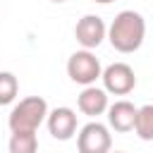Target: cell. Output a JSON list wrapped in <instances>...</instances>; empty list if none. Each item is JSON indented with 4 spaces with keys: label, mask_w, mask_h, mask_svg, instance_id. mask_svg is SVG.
Wrapping results in <instances>:
<instances>
[{
    "label": "cell",
    "mask_w": 153,
    "mask_h": 153,
    "mask_svg": "<svg viewBox=\"0 0 153 153\" xmlns=\"http://www.w3.org/2000/svg\"><path fill=\"white\" fill-rule=\"evenodd\" d=\"M48 112L50 110L43 96H26L7 115L10 131H36L48 120Z\"/></svg>",
    "instance_id": "obj_2"
},
{
    "label": "cell",
    "mask_w": 153,
    "mask_h": 153,
    "mask_svg": "<svg viewBox=\"0 0 153 153\" xmlns=\"http://www.w3.org/2000/svg\"><path fill=\"white\" fill-rule=\"evenodd\" d=\"M93 2H98V5H110V2H115V0H93Z\"/></svg>",
    "instance_id": "obj_13"
},
{
    "label": "cell",
    "mask_w": 153,
    "mask_h": 153,
    "mask_svg": "<svg viewBox=\"0 0 153 153\" xmlns=\"http://www.w3.org/2000/svg\"><path fill=\"white\" fill-rule=\"evenodd\" d=\"M19 93V81L12 72H0V105H10L14 103Z\"/></svg>",
    "instance_id": "obj_12"
},
{
    "label": "cell",
    "mask_w": 153,
    "mask_h": 153,
    "mask_svg": "<svg viewBox=\"0 0 153 153\" xmlns=\"http://www.w3.org/2000/svg\"><path fill=\"white\" fill-rule=\"evenodd\" d=\"M74 38L84 50H93L98 48L105 38H108V26L103 22V17L98 14H84L76 26H74Z\"/></svg>",
    "instance_id": "obj_6"
},
{
    "label": "cell",
    "mask_w": 153,
    "mask_h": 153,
    "mask_svg": "<svg viewBox=\"0 0 153 153\" xmlns=\"http://www.w3.org/2000/svg\"><path fill=\"white\" fill-rule=\"evenodd\" d=\"M50 2H67V0H50Z\"/></svg>",
    "instance_id": "obj_14"
},
{
    "label": "cell",
    "mask_w": 153,
    "mask_h": 153,
    "mask_svg": "<svg viewBox=\"0 0 153 153\" xmlns=\"http://www.w3.org/2000/svg\"><path fill=\"white\" fill-rule=\"evenodd\" d=\"M76 151L79 153H110L112 151V134L110 127L91 120L76 131Z\"/></svg>",
    "instance_id": "obj_4"
},
{
    "label": "cell",
    "mask_w": 153,
    "mask_h": 153,
    "mask_svg": "<svg viewBox=\"0 0 153 153\" xmlns=\"http://www.w3.org/2000/svg\"><path fill=\"white\" fill-rule=\"evenodd\" d=\"M67 76L74 84L81 86H96V81L103 76L100 60L93 55V50H74L67 60Z\"/></svg>",
    "instance_id": "obj_3"
},
{
    "label": "cell",
    "mask_w": 153,
    "mask_h": 153,
    "mask_svg": "<svg viewBox=\"0 0 153 153\" xmlns=\"http://www.w3.org/2000/svg\"><path fill=\"white\" fill-rule=\"evenodd\" d=\"M146 38V19L136 10H122L108 26V41L117 53H136Z\"/></svg>",
    "instance_id": "obj_1"
},
{
    "label": "cell",
    "mask_w": 153,
    "mask_h": 153,
    "mask_svg": "<svg viewBox=\"0 0 153 153\" xmlns=\"http://www.w3.org/2000/svg\"><path fill=\"white\" fill-rule=\"evenodd\" d=\"M7 148H10V153H36L38 136H36V131H12Z\"/></svg>",
    "instance_id": "obj_10"
},
{
    "label": "cell",
    "mask_w": 153,
    "mask_h": 153,
    "mask_svg": "<svg viewBox=\"0 0 153 153\" xmlns=\"http://www.w3.org/2000/svg\"><path fill=\"white\" fill-rule=\"evenodd\" d=\"M76 108L79 112H84L86 117H98L103 112H108L110 103H108V91L100 86H84V91L76 98Z\"/></svg>",
    "instance_id": "obj_9"
},
{
    "label": "cell",
    "mask_w": 153,
    "mask_h": 153,
    "mask_svg": "<svg viewBox=\"0 0 153 153\" xmlns=\"http://www.w3.org/2000/svg\"><path fill=\"white\" fill-rule=\"evenodd\" d=\"M45 124H48L50 136L57 139V141H69V139L76 134V127H79V122H76V112H74L72 108H67V105L53 108V110L48 112Z\"/></svg>",
    "instance_id": "obj_7"
},
{
    "label": "cell",
    "mask_w": 153,
    "mask_h": 153,
    "mask_svg": "<svg viewBox=\"0 0 153 153\" xmlns=\"http://www.w3.org/2000/svg\"><path fill=\"white\" fill-rule=\"evenodd\" d=\"M134 134L141 141H153V103L141 105L136 112V124H134Z\"/></svg>",
    "instance_id": "obj_11"
},
{
    "label": "cell",
    "mask_w": 153,
    "mask_h": 153,
    "mask_svg": "<svg viewBox=\"0 0 153 153\" xmlns=\"http://www.w3.org/2000/svg\"><path fill=\"white\" fill-rule=\"evenodd\" d=\"M136 112H139V108L134 103H129V100H115L108 108V124H110V129H115L120 134L134 131Z\"/></svg>",
    "instance_id": "obj_8"
},
{
    "label": "cell",
    "mask_w": 153,
    "mask_h": 153,
    "mask_svg": "<svg viewBox=\"0 0 153 153\" xmlns=\"http://www.w3.org/2000/svg\"><path fill=\"white\" fill-rule=\"evenodd\" d=\"M110 153H124V151H110Z\"/></svg>",
    "instance_id": "obj_15"
},
{
    "label": "cell",
    "mask_w": 153,
    "mask_h": 153,
    "mask_svg": "<svg viewBox=\"0 0 153 153\" xmlns=\"http://www.w3.org/2000/svg\"><path fill=\"white\" fill-rule=\"evenodd\" d=\"M100 81H103V88L108 93H112V96H127L136 86V74H134V69L127 62H112V65H108L103 69Z\"/></svg>",
    "instance_id": "obj_5"
}]
</instances>
